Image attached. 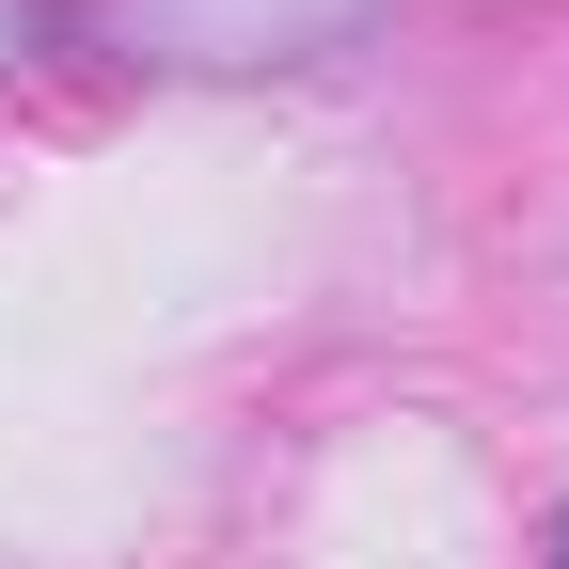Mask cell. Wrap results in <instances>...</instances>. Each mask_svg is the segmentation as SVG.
Returning <instances> with one entry per match:
<instances>
[{
  "mask_svg": "<svg viewBox=\"0 0 569 569\" xmlns=\"http://www.w3.org/2000/svg\"><path fill=\"white\" fill-rule=\"evenodd\" d=\"M127 63H317L380 17V0H63Z\"/></svg>",
  "mask_w": 569,
  "mask_h": 569,
  "instance_id": "obj_1",
  "label": "cell"
},
{
  "mask_svg": "<svg viewBox=\"0 0 569 569\" xmlns=\"http://www.w3.org/2000/svg\"><path fill=\"white\" fill-rule=\"evenodd\" d=\"M553 569H569V522H553Z\"/></svg>",
  "mask_w": 569,
  "mask_h": 569,
  "instance_id": "obj_2",
  "label": "cell"
}]
</instances>
